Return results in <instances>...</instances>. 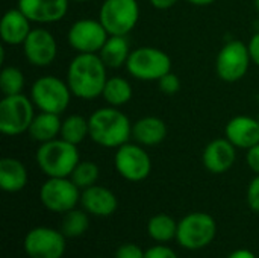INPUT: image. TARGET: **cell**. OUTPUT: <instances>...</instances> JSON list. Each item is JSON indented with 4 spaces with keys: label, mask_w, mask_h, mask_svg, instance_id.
<instances>
[{
    "label": "cell",
    "mask_w": 259,
    "mask_h": 258,
    "mask_svg": "<svg viewBox=\"0 0 259 258\" xmlns=\"http://www.w3.org/2000/svg\"><path fill=\"white\" fill-rule=\"evenodd\" d=\"M226 258H256V255L250 249L241 248V249H235L234 252H231Z\"/></svg>",
    "instance_id": "37"
},
{
    "label": "cell",
    "mask_w": 259,
    "mask_h": 258,
    "mask_svg": "<svg viewBox=\"0 0 259 258\" xmlns=\"http://www.w3.org/2000/svg\"><path fill=\"white\" fill-rule=\"evenodd\" d=\"M90 228V214L83 208H73L62 214L59 230L67 239H77Z\"/></svg>",
    "instance_id": "26"
},
{
    "label": "cell",
    "mask_w": 259,
    "mask_h": 258,
    "mask_svg": "<svg viewBox=\"0 0 259 258\" xmlns=\"http://www.w3.org/2000/svg\"><path fill=\"white\" fill-rule=\"evenodd\" d=\"M39 170L47 178H68L80 161L79 149L65 140L55 138L41 143L35 154Z\"/></svg>",
    "instance_id": "3"
},
{
    "label": "cell",
    "mask_w": 259,
    "mask_h": 258,
    "mask_svg": "<svg viewBox=\"0 0 259 258\" xmlns=\"http://www.w3.org/2000/svg\"><path fill=\"white\" fill-rule=\"evenodd\" d=\"M96 258H103V257H96Z\"/></svg>",
    "instance_id": "41"
},
{
    "label": "cell",
    "mask_w": 259,
    "mask_h": 258,
    "mask_svg": "<svg viewBox=\"0 0 259 258\" xmlns=\"http://www.w3.org/2000/svg\"><path fill=\"white\" fill-rule=\"evenodd\" d=\"M108 36L109 33L99 18H80L67 32V41L76 53H99Z\"/></svg>",
    "instance_id": "13"
},
{
    "label": "cell",
    "mask_w": 259,
    "mask_h": 258,
    "mask_svg": "<svg viewBox=\"0 0 259 258\" xmlns=\"http://www.w3.org/2000/svg\"><path fill=\"white\" fill-rule=\"evenodd\" d=\"M24 75L18 67L6 65L0 73V90L3 96L21 94L24 88Z\"/></svg>",
    "instance_id": "29"
},
{
    "label": "cell",
    "mask_w": 259,
    "mask_h": 258,
    "mask_svg": "<svg viewBox=\"0 0 259 258\" xmlns=\"http://www.w3.org/2000/svg\"><path fill=\"white\" fill-rule=\"evenodd\" d=\"M108 78V67L99 53H77L67 67L65 81L74 97L94 100L102 96Z\"/></svg>",
    "instance_id": "1"
},
{
    "label": "cell",
    "mask_w": 259,
    "mask_h": 258,
    "mask_svg": "<svg viewBox=\"0 0 259 258\" xmlns=\"http://www.w3.org/2000/svg\"><path fill=\"white\" fill-rule=\"evenodd\" d=\"M158 87H159L161 93H164L167 96H173V94L179 93V90H181V79L173 71H168L158 81Z\"/></svg>",
    "instance_id": "30"
},
{
    "label": "cell",
    "mask_w": 259,
    "mask_h": 258,
    "mask_svg": "<svg viewBox=\"0 0 259 258\" xmlns=\"http://www.w3.org/2000/svg\"><path fill=\"white\" fill-rule=\"evenodd\" d=\"M23 248L29 258H62L67 248V237L61 230L35 227L24 236Z\"/></svg>",
    "instance_id": "12"
},
{
    "label": "cell",
    "mask_w": 259,
    "mask_h": 258,
    "mask_svg": "<svg viewBox=\"0 0 259 258\" xmlns=\"http://www.w3.org/2000/svg\"><path fill=\"white\" fill-rule=\"evenodd\" d=\"M187 2L194 6H209V5L215 3L217 0H187Z\"/></svg>",
    "instance_id": "38"
},
{
    "label": "cell",
    "mask_w": 259,
    "mask_h": 258,
    "mask_svg": "<svg viewBox=\"0 0 259 258\" xmlns=\"http://www.w3.org/2000/svg\"><path fill=\"white\" fill-rule=\"evenodd\" d=\"M247 204L252 211L259 213V175H255V178L249 182L247 187Z\"/></svg>",
    "instance_id": "32"
},
{
    "label": "cell",
    "mask_w": 259,
    "mask_h": 258,
    "mask_svg": "<svg viewBox=\"0 0 259 258\" xmlns=\"http://www.w3.org/2000/svg\"><path fill=\"white\" fill-rule=\"evenodd\" d=\"M237 160V148L226 138L209 141L202 152L203 167L214 175H222L231 170Z\"/></svg>",
    "instance_id": "16"
},
{
    "label": "cell",
    "mask_w": 259,
    "mask_h": 258,
    "mask_svg": "<svg viewBox=\"0 0 259 258\" xmlns=\"http://www.w3.org/2000/svg\"><path fill=\"white\" fill-rule=\"evenodd\" d=\"M167 125L156 116H146L132 125V140L144 148L161 144L167 137Z\"/></svg>",
    "instance_id": "20"
},
{
    "label": "cell",
    "mask_w": 259,
    "mask_h": 258,
    "mask_svg": "<svg viewBox=\"0 0 259 258\" xmlns=\"http://www.w3.org/2000/svg\"><path fill=\"white\" fill-rule=\"evenodd\" d=\"M68 3L70 0H17V8L32 23L49 24L67 15Z\"/></svg>",
    "instance_id": "15"
},
{
    "label": "cell",
    "mask_w": 259,
    "mask_h": 258,
    "mask_svg": "<svg viewBox=\"0 0 259 258\" xmlns=\"http://www.w3.org/2000/svg\"><path fill=\"white\" fill-rule=\"evenodd\" d=\"M99 176H100L99 166L94 161H90V160H85V161L80 160L77 163V166L74 167V170L71 172V175H70L71 181L80 190H85L88 187L96 186L97 181H99Z\"/></svg>",
    "instance_id": "28"
},
{
    "label": "cell",
    "mask_w": 259,
    "mask_h": 258,
    "mask_svg": "<svg viewBox=\"0 0 259 258\" xmlns=\"http://www.w3.org/2000/svg\"><path fill=\"white\" fill-rule=\"evenodd\" d=\"M73 2H88V0H73Z\"/></svg>",
    "instance_id": "40"
},
{
    "label": "cell",
    "mask_w": 259,
    "mask_h": 258,
    "mask_svg": "<svg viewBox=\"0 0 259 258\" xmlns=\"http://www.w3.org/2000/svg\"><path fill=\"white\" fill-rule=\"evenodd\" d=\"M249 52H250V58H252V62H255L259 67V30L250 38L249 41Z\"/></svg>",
    "instance_id": "35"
},
{
    "label": "cell",
    "mask_w": 259,
    "mask_h": 258,
    "mask_svg": "<svg viewBox=\"0 0 259 258\" xmlns=\"http://www.w3.org/2000/svg\"><path fill=\"white\" fill-rule=\"evenodd\" d=\"M253 6H255V9L259 12V0H253Z\"/></svg>",
    "instance_id": "39"
},
{
    "label": "cell",
    "mask_w": 259,
    "mask_h": 258,
    "mask_svg": "<svg viewBox=\"0 0 259 258\" xmlns=\"http://www.w3.org/2000/svg\"><path fill=\"white\" fill-rule=\"evenodd\" d=\"M131 52L127 35H109L99 52V56L108 68H121L126 67Z\"/></svg>",
    "instance_id": "23"
},
{
    "label": "cell",
    "mask_w": 259,
    "mask_h": 258,
    "mask_svg": "<svg viewBox=\"0 0 259 258\" xmlns=\"http://www.w3.org/2000/svg\"><path fill=\"white\" fill-rule=\"evenodd\" d=\"M150 5L155 8V9H161V11H165V9H170L173 8L179 0H149Z\"/></svg>",
    "instance_id": "36"
},
{
    "label": "cell",
    "mask_w": 259,
    "mask_h": 258,
    "mask_svg": "<svg viewBox=\"0 0 259 258\" xmlns=\"http://www.w3.org/2000/svg\"><path fill=\"white\" fill-rule=\"evenodd\" d=\"M99 20L109 35H127L140 20V5L137 0H105Z\"/></svg>",
    "instance_id": "10"
},
{
    "label": "cell",
    "mask_w": 259,
    "mask_h": 258,
    "mask_svg": "<svg viewBox=\"0 0 259 258\" xmlns=\"http://www.w3.org/2000/svg\"><path fill=\"white\" fill-rule=\"evenodd\" d=\"M82 190L71 178H47L39 189V201L42 207L52 213L64 214L80 204Z\"/></svg>",
    "instance_id": "8"
},
{
    "label": "cell",
    "mask_w": 259,
    "mask_h": 258,
    "mask_svg": "<svg viewBox=\"0 0 259 258\" xmlns=\"http://www.w3.org/2000/svg\"><path fill=\"white\" fill-rule=\"evenodd\" d=\"M147 234L153 242L167 245L168 242L176 240L178 222L165 213L155 214L147 222Z\"/></svg>",
    "instance_id": "25"
},
{
    "label": "cell",
    "mask_w": 259,
    "mask_h": 258,
    "mask_svg": "<svg viewBox=\"0 0 259 258\" xmlns=\"http://www.w3.org/2000/svg\"><path fill=\"white\" fill-rule=\"evenodd\" d=\"M35 105L30 97L21 94L3 96L0 100V131L8 137H17L29 131L35 117Z\"/></svg>",
    "instance_id": "7"
},
{
    "label": "cell",
    "mask_w": 259,
    "mask_h": 258,
    "mask_svg": "<svg viewBox=\"0 0 259 258\" xmlns=\"http://www.w3.org/2000/svg\"><path fill=\"white\" fill-rule=\"evenodd\" d=\"M27 169L20 160L11 157L0 160V187L3 192L18 193L27 186Z\"/></svg>",
    "instance_id": "21"
},
{
    "label": "cell",
    "mask_w": 259,
    "mask_h": 258,
    "mask_svg": "<svg viewBox=\"0 0 259 258\" xmlns=\"http://www.w3.org/2000/svg\"><path fill=\"white\" fill-rule=\"evenodd\" d=\"M252 62L249 46L240 40L228 41L215 59V73L223 82H237L243 79Z\"/></svg>",
    "instance_id": "11"
},
{
    "label": "cell",
    "mask_w": 259,
    "mask_h": 258,
    "mask_svg": "<svg viewBox=\"0 0 259 258\" xmlns=\"http://www.w3.org/2000/svg\"><path fill=\"white\" fill-rule=\"evenodd\" d=\"M90 138L106 149H117L132 138V122L115 106L96 109L90 117Z\"/></svg>",
    "instance_id": "2"
},
{
    "label": "cell",
    "mask_w": 259,
    "mask_h": 258,
    "mask_svg": "<svg viewBox=\"0 0 259 258\" xmlns=\"http://www.w3.org/2000/svg\"><path fill=\"white\" fill-rule=\"evenodd\" d=\"M144 258H179L178 254L167 245L162 243H156L155 246H150L149 249H146V255Z\"/></svg>",
    "instance_id": "33"
},
{
    "label": "cell",
    "mask_w": 259,
    "mask_h": 258,
    "mask_svg": "<svg viewBox=\"0 0 259 258\" xmlns=\"http://www.w3.org/2000/svg\"><path fill=\"white\" fill-rule=\"evenodd\" d=\"M246 163L255 175H259V143L246 151Z\"/></svg>",
    "instance_id": "34"
},
{
    "label": "cell",
    "mask_w": 259,
    "mask_h": 258,
    "mask_svg": "<svg viewBox=\"0 0 259 258\" xmlns=\"http://www.w3.org/2000/svg\"><path fill=\"white\" fill-rule=\"evenodd\" d=\"M61 128H62L61 114L39 111L38 114H35L27 134L33 141H38L41 144V143L59 138Z\"/></svg>",
    "instance_id": "22"
},
{
    "label": "cell",
    "mask_w": 259,
    "mask_h": 258,
    "mask_svg": "<svg viewBox=\"0 0 259 258\" xmlns=\"http://www.w3.org/2000/svg\"><path fill=\"white\" fill-rule=\"evenodd\" d=\"M32 21L18 9H8L0 21V36L8 46H23L32 30Z\"/></svg>",
    "instance_id": "19"
},
{
    "label": "cell",
    "mask_w": 259,
    "mask_h": 258,
    "mask_svg": "<svg viewBox=\"0 0 259 258\" xmlns=\"http://www.w3.org/2000/svg\"><path fill=\"white\" fill-rule=\"evenodd\" d=\"M88 137H90V122L83 116L71 114L62 120V128H61L62 140L77 146Z\"/></svg>",
    "instance_id": "27"
},
{
    "label": "cell",
    "mask_w": 259,
    "mask_h": 258,
    "mask_svg": "<svg viewBox=\"0 0 259 258\" xmlns=\"http://www.w3.org/2000/svg\"><path fill=\"white\" fill-rule=\"evenodd\" d=\"M132 96H134V88H132L131 82L121 76L108 78V81L103 87V91H102V97L106 102V105L115 106V108H120V106L129 103Z\"/></svg>",
    "instance_id": "24"
},
{
    "label": "cell",
    "mask_w": 259,
    "mask_h": 258,
    "mask_svg": "<svg viewBox=\"0 0 259 258\" xmlns=\"http://www.w3.org/2000/svg\"><path fill=\"white\" fill-rule=\"evenodd\" d=\"M225 137L237 149H250L259 143V120L250 116H235L225 126Z\"/></svg>",
    "instance_id": "18"
},
{
    "label": "cell",
    "mask_w": 259,
    "mask_h": 258,
    "mask_svg": "<svg viewBox=\"0 0 259 258\" xmlns=\"http://www.w3.org/2000/svg\"><path fill=\"white\" fill-rule=\"evenodd\" d=\"M126 70L134 79L158 82L164 75L171 71V58L167 52L158 47H137L131 52Z\"/></svg>",
    "instance_id": "5"
},
{
    "label": "cell",
    "mask_w": 259,
    "mask_h": 258,
    "mask_svg": "<svg viewBox=\"0 0 259 258\" xmlns=\"http://www.w3.org/2000/svg\"><path fill=\"white\" fill-rule=\"evenodd\" d=\"M146 251L135 243H124L117 248L114 258H144Z\"/></svg>",
    "instance_id": "31"
},
{
    "label": "cell",
    "mask_w": 259,
    "mask_h": 258,
    "mask_svg": "<svg viewBox=\"0 0 259 258\" xmlns=\"http://www.w3.org/2000/svg\"><path fill=\"white\" fill-rule=\"evenodd\" d=\"M29 97L38 108V111L62 114L68 108L73 93L67 81H62L58 76L47 75L38 78L32 84Z\"/></svg>",
    "instance_id": "6"
},
{
    "label": "cell",
    "mask_w": 259,
    "mask_h": 258,
    "mask_svg": "<svg viewBox=\"0 0 259 258\" xmlns=\"http://www.w3.org/2000/svg\"><path fill=\"white\" fill-rule=\"evenodd\" d=\"M217 236L215 219L203 211L188 213L178 222L176 242L188 251H199L214 242Z\"/></svg>",
    "instance_id": "4"
},
{
    "label": "cell",
    "mask_w": 259,
    "mask_h": 258,
    "mask_svg": "<svg viewBox=\"0 0 259 258\" xmlns=\"http://www.w3.org/2000/svg\"><path fill=\"white\" fill-rule=\"evenodd\" d=\"M80 207L96 217H109L118 208V199L112 190L103 186H93L80 193Z\"/></svg>",
    "instance_id": "17"
},
{
    "label": "cell",
    "mask_w": 259,
    "mask_h": 258,
    "mask_svg": "<svg viewBox=\"0 0 259 258\" xmlns=\"http://www.w3.org/2000/svg\"><path fill=\"white\" fill-rule=\"evenodd\" d=\"M23 53L33 67H49L58 55V43L46 27H35L23 43Z\"/></svg>",
    "instance_id": "14"
},
{
    "label": "cell",
    "mask_w": 259,
    "mask_h": 258,
    "mask_svg": "<svg viewBox=\"0 0 259 258\" xmlns=\"http://www.w3.org/2000/svg\"><path fill=\"white\" fill-rule=\"evenodd\" d=\"M114 167L117 173L129 182H141L152 172V160L144 146L138 143H124L115 149Z\"/></svg>",
    "instance_id": "9"
}]
</instances>
